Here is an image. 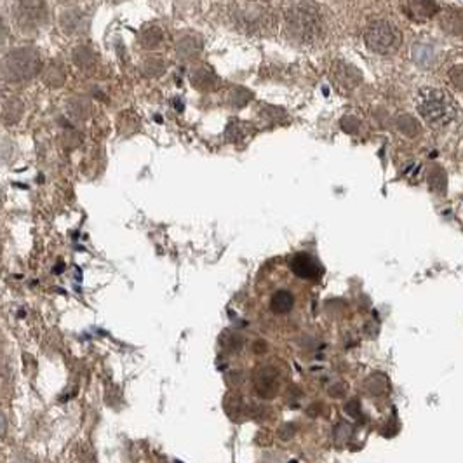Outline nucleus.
I'll use <instances>...</instances> for the list:
<instances>
[{
	"label": "nucleus",
	"instance_id": "29",
	"mask_svg": "<svg viewBox=\"0 0 463 463\" xmlns=\"http://www.w3.org/2000/svg\"><path fill=\"white\" fill-rule=\"evenodd\" d=\"M346 411H348V414H351L352 418H361V404H359V401H351V403L346 404Z\"/></svg>",
	"mask_w": 463,
	"mask_h": 463
},
{
	"label": "nucleus",
	"instance_id": "35",
	"mask_svg": "<svg viewBox=\"0 0 463 463\" xmlns=\"http://www.w3.org/2000/svg\"><path fill=\"white\" fill-rule=\"evenodd\" d=\"M15 463H30V462H26V460H16Z\"/></svg>",
	"mask_w": 463,
	"mask_h": 463
},
{
	"label": "nucleus",
	"instance_id": "5",
	"mask_svg": "<svg viewBox=\"0 0 463 463\" xmlns=\"http://www.w3.org/2000/svg\"><path fill=\"white\" fill-rule=\"evenodd\" d=\"M364 42L373 53L394 54L401 47L403 35L396 25L389 22H375L368 26L364 33Z\"/></svg>",
	"mask_w": 463,
	"mask_h": 463
},
{
	"label": "nucleus",
	"instance_id": "17",
	"mask_svg": "<svg viewBox=\"0 0 463 463\" xmlns=\"http://www.w3.org/2000/svg\"><path fill=\"white\" fill-rule=\"evenodd\" d=\"M42 78L51 87H61V85L65 84V81H67V71H65V68L61 67L60 63H54L53 61V63L42 71Z\"/></svg>",
	"mask_w": 463,
	"mask_h": 463
},
{
	"label": "nucleus",
	"instance_id": "13",
	"mask_svg": "<svg viewBox=\"0 0 463 463\" xmlns=\"http://www.w3.org/2000/svg\"><path fill=\"white\" fill-rule=\"evenodd\" d=\"M441 26L453 35H463V11L462 9H446L441 15Z\"/></svg>",
	"mask_w": 463,
	"mask_h": 463
},
{
	"label": "nucleus",
	"instance_id": "11",
	"mask_svg": "<svg viewBox=\"0 0 463 463\" xmlns=\"http://www.w3.org/2000/svg\"><path fill=\"white\" fill-rule=\"evenodd\" d=\"M23 108H25V106H23L22 99L9 98L8 101H4L2 106H0V121L8 126L16 124V122L22 121Z\"/></svg>",
	"mask_w": 463,
	"mask_h": 463
},
{
	"label": "nucleus",
	"instance_id": "25",
	"mask_svg": "<svg viewBox=\"0 0 463 463\" xmlns=\"http://www.w3.org/2000/svg\"><path fill=\"white\" fill-rule=\"evenodd\" d=\"M251 101V92L246 91L244 87H235L230 92V103L234 106H244Z\"/></svg>",
	"mask_w": 463,
	"mask_h": 463
},
{
	"label": "nucleus",
	"instance_id": "9",
	"mask_svg": "<svg viewBox=\"0 0 463 463\" xmlns=\"http://www.w3.org/2000/svg\"><path fill=\"white\" fill-rule=\"evenodd\" d=\"M331 77L339 87L345 89H354L361 84L362 74L354 67V65H348L345 61H336L331 68Z\"/></svg>",
	"mask_w": 463,
	"mask_h": 463
},
{
	"label": "nucleus",
	"instance_id": "7",
	"mask_svg": "<svg viewBox=\"0 0 463 463\" xmlns=\"http://www.w3.org/2000/svg\"><path fill=\"white\" fill-rule=\"evenodd\" d=\"M253 387L262 399H273L280 390V373L272 364H260L253 371Z\"/></svg>",
	"mask_w": 463,
	"mask_h": 463
},
{
	"label": "nucleus",
	"instance_id": "14",
	"mask_svg": "<svg viewBox=\"0 0 463 463\" xmlns=\"http://www.w3.org/2000/svg\"><path fill=\"white\" fill-rule=\"evenodd\" d=\"M164 42V30L160 26L149 25L140 32V44L145 49H157Z\"/></svg>",
	"mask_w": 463,
	"mask_h": 463
},
{
	"label": "nucleus",
	"instance_id": "21",
	"mask_svg": "<svg viewBox=\"0 0 463 463\" xmlns=\"http://www.w3.org/2000/svg\"><path fill=\"white\" fill-rule=\"evenodd\" d=\"M366 390L369 392V396H382L387 390V380L383 375H373L371 378L366 382Z\"/></svg>",
	"mask_w": 463,
	"mask_h": 463
},
{
	"label": "nucleus",
	"instance_id": "2",
	"mask_svg": "<svg viewBox=\"0 0 463 463\" xmlns=\"http://www.w3.org/2000/svg\"><path fill=\"white\" fill-rule=\"evenodd\" d=\"M230 16L249 35H269L276 28V12L267 0H232Z\"/></svg>",
	"mask_w": 463,
	"mask_h": 463
},
{
	"label": "nucleus",
	"instance_id": "27",
	"mask_svg": "<svg viewBox=\"0 0 463 463\" xmlns=\"http://www.w3.org/2000/svg\"><path fill=\"white\" fill-rule=\"evenodd\" d=\"M226 136L230 140H239L244 136V129H242V122H232L226 129Z\"/></svg>",
	"mask_w": 463,
	"mask_h": 463
},
{
	"label": "nucleus",
	"instance_id": "33",
	"mask_svg": "<svg viewBox=\"0 0 463 463\" xmlns=\"http://www.w3.org/2000/svg\"><path fill=\"white\" fill-rule=\"evenodd\" d=\"M343 390H345V389H343V385H339V387L336 385L335 389L329 390V394H331L332 397H338V396H343Z\"/></svg>",
	"mask_w": 463,
	"mask_h": 463
},
{
	"label": "nucleus",
	"instance_id": "12",
	"mask_svg": "<svg viewBox=\"0 0 463 463\" xmlns=\"http://www.w3.org/2000/svg\"><path fill=\"white\" fill-rule=\"evenodd\" d=\"M202 49V42L197 35H192V33H187V35L181 37L176 44V53L181 60H192V58L197 56Z\"/></svg>",
	"mask_w": 463,
	"mask_h": 463
},
{
	"label": "nucleus",
	"instance_id": "8",
	"mask_svg": "<svg viewBox=\"0 0 463 463\" xmlns=\"http://www.w3.org/2000/svg\"><path fill=\"white\" fill-rule=\"evenodd\" d=\"M289 267L294 276L305 280H315L319 279L322 273V269L317 263V260L308 255V253H298V255H294L293 258H291Z\"/></svg>",
	"mask_w": 463,
	"mask_h": 463
},
{
	"label": "nucleus",
	"instance_id": "18",
	"mask_svg": "<svg viewBox=\"0 0 463 463\" xmlns=\"http://www.w3.org/2000/svg\"><path fill=\"white\" fill-rule=\"evenodd\" d=\"M410 4V15H416L420 19L430 18L437 11L434 0H407Z\"/></svg>",
	"mask_w": 463,
	"mask_h": 463
},
{
	"label": "nucleus",
	"instance_id": "19",
	"mask_svg": "<svg viewBox=\"0 0 463 463\" xmlns=\"http://www.w3.org/2000/svg\"><path fill=\"white\" fill-rule=\"evenodd\" d=\"M397 128H399V131L403 133V135H406L407 138H414V136L420 133V124H418L411 115H401V117L397 119Z\"/></svg>",
	"mask_w": 463,
	"mask_h": 463
},
{
	"label": "nucleus",
	"instance_id": "15",
	"mask_svg": "<svg viewBox=\"0 0 463 463\" xmlns=\"http://www.w3.org/2000/svg\"><path fill=\"white\" fill-rule=\"evenodd\" d=\"M294 307V296L293 293L286 289H280L277 293H273L272 300H270V308H272L276 314H289Z\"/></svg>",
	"mask_w": 463,
	"mask_h": 463
},
{
	"label": "nucleus",
	"instance_id": "32",
	"mask_svg": "<svg viewBox=\"0 0 463 463\" xmlns=\"http://www.w3.org/2000/svg\"><path fill=\"white\" fill-rule=\"evenodd\" d=\"M6 432H8V420H6L4 414L0 413V437L6 435Z\"/></svg>",
	"mask_w": 463,
	"mask_h": 463
},
{
	"label": "nucleus",
	"instance_id": "1",
	"mask_svg": "<svg viewBox=\"0 0 463 463\" xmlns=\"http://www.w3.org/2000/svg\"><path fill=\"white\" fill-rule=\"evenodd\" d=\"M284 26L291 39L301 44H314L324 33L321 8L312 0L293 2L284 12Z\"/></svg>",
	"mask_w": 463,
	"mask_h": 463
},
{
	"label": "nucleus",
	"instance_id": "34",
	"mask_svg": "<svg viewBox=\"0 0 463 463\" xmlns=\"http://www.w3.org/2000/svg\"><path fill=\"white\" fill-rule=\"evenodd\" d=\"M263 351H265V343H262V342L256 343V345H255L256 354H263Z\"/></svg>",
	"mask_w": 463,
	"mask_h": 463
},
{
	"label": "nucleus",
	"instance_id": "10",
	"mask_svg": "<svg viewBox=\"0 0 463 463\" xmlns=\"http://www.w3.org/2000/svg\"><path fill=\"white\" fill-rule=\"evenodd\" d=\"M190 81L194 87L199 91H214L219 87V78L216 77L214 71L208 67H197L192 70Z\"/></svg>",
	"mask_w": 463,
	"mask_h": 463
},
{
	"label": "nucleus",
	"instance_id": "31",
	"mask_svg": "<svg viewBox=\"0 0 463 463\" xmlns=\"http://www.w3.org/2000/svg\"><path fill=\"white\" fill-rule=\"evenodd\" d=\"M6 39H8V28H6L4 22H2V18H0V46L6 42Z\"/></svg>",
	"mask_w": 463,
	"mask_h": 463
},
{
	"label": "nucleus",
	"instance_id": "3",
	"mask_svg": "<svg viewBox=\"0 0 463 463\" xmlns=\"http://www.w3.org/2000/svg\"><path fill=\"white\" fill-rule=\"evenodd\" d=\"M418 112L432 128H444L455 119L456 106L448 92L441 89H421L418 96Z\"/></svg>",
	"mask_w": 463,
	"mask_h": 463
},
{
	"label": "nucleus",
	"instance_id": "6",
	"mask_svg": "<svg viewBox=\"0 0 463 463\" xmlns=\"http://www.w3.org/2000/svg\"><path fill=\"white\" fill-rule=\"evenodd\" d=\"M12 18L23 32H35L47 23V6L44 0H16Z\"/></svg>",
	"mask_w": 463,
	"mask_h": 463
},
{
	"label": "nucleus",
	"instance_id": "23",
	"mask_svg": "<svg viewBox=\"0 0 463 463\" xmlns=\"http://www.w3.org/2000/svg\"><path fill=\"white\" fill-rule=\"evenodd\" d=\"M221 343L225 348H228V351L235 352V351H241L242 345H244V339H242L241 335H237V332H225L221 338Z\"/></svg>",
	"mask_w": 463,
	"mask_h": 463
},
{
	"label": "nucleus",
	"instance_id": "4",
	"mask_svg": "<svg viewBox=\"0 0 463 463\" xmlns=\"http://www.w3.org/2000/svg\"><path fill=\"white\" fill-rule=\"evenodd\" d=\"M2 75L9 82H26L32 81L37 74H40L42 61L39 53L32 47H19L11 51L2 61Z\"/></svg>",
	"mask_w": 463,
	"mask_h": 463
},
{
	"label": "nucleus",
	"instance_id": "24",
	"mask_svg": "<svg viewBox=\"0 0 463 463\" xmlns=\"http://www.w3.org/2000/svg\"><path fill=\"white\" fill-rule=\"evenodd\" d=\"M164 68H166L164 67V61L159 60V58H150L143 65V71H145L146 77H159L164 71Z\"/></svg>",
	"mask_w": 463,
	"mask_h": 463
},
{
	"label": "nucleus",
	"instance_id": "28",
	"mask_svg": "<svg viewBox=\"0 0 463 463\" xmlns=\"http://www.w3.org/2000/svg\"><path fill=\"white\" fill-rule=\"evenodd\" d=\"M449 78H451V82L455 87L462 89L463 91V67L451 68V71H449Z\"/></svg>",
	"mask_w": 463,
	"mask_h": 463
},
{
	"label": "nucleus",
	"instance_id": "22",
	"mask_svg": "<svg viewBox=\"0 0 463 463\" xmlns=\"http://www.w3.org/2000/svg\"><path fill=\"white\" fill-rule=\"evenodd\" d=\"M81 23H82L81 15H78L77 11H67L63 16H61V26H63L68 33L81 28Z\"/></svg>",
	"mask_w": 463,
	"mask_h": 463
},
{
	"label": "nucleus",
	"instance_id": "20",
	"mask_svg": "<svg viewBox=\"0 0 463 463\" xmlns=\"http://www.w3.org/2000/svg\"><path fill=\"white\" fill-rule=\"evenodd\" d=\"M428 181H430L432 190L441 192V194H444V192H446V185H448V181H446L444 169H441V167H437V166L432 167L430 173H428Z\"/></svg>",
	"mask_w": 463,
	"mask_h": 463
},
{
	"label": "nucleus",
	"instance_id": "16",
	"mask_svg": "<svg viewBox=\"0 0 463 463\" xmlns=\"http://www.w3.org/2000/svg\"><path fill=\"white\" fill-rule=\"evenodd\" d=\"M71 58H74V63L77 65L81 70H91V68H94L96 63H98V56H96L94 51L87 46H78L77 49L74 51V54H71Z\"/></svg>",
	"mask_w": 463,
	"mask_h": 463
},
{
	"label": "nucleus",
	"instance_id": "26",
	"mask_svg": "<svg viewBox=\"0 0 463 463\" xmlns=\"http://www.w3.org/2000/svg\"><path fill=\"white\" fill-rule=\"evenodd\" d=\"M87 110L89 106L85 105L84 101H81V99H75V101L70 103V112L74 113V115H77V119H82L87 115Z\"/></svg>",
	"mask_w": 463,
	"mask_h": 463
},
{
	"label": "nucleus",
	"instance_id": "30",
	"mask_svg": "<svg viewBox=\"0 0 463 463\" xmlns=\"http://www.w3.org/2000/svg\"><path fill=\"white\" fill-rule=\"evenodd\" d=\"M294 432H296V427H294L293 423H286L284 427H280L279 434H280V439H289L293 437Z\"/></svg>",
	"mask_w": 463,
	"mask_h": 463
}]
</instances>
